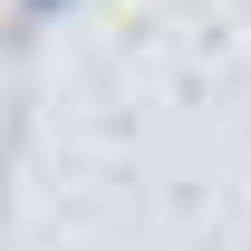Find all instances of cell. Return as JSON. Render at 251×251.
<instances>
[{"instance_id":"cell-1","label":"cell","mask_w":251,"mask_h":251,"mask_svg":"<svg viewBox=\"0 0 251 251\" xmlns=\"http://www.w3.org/2000/svg\"><path fill=\"white\" fill-rule=\"evenodd\" d=\"M20 10H29V20H49V10H68V0H20Z\"/></svg>"}]
</instances>
